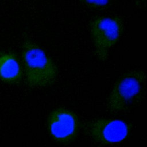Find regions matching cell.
Returning <instances> with one entry per match:
<instances>
[{
	"label": "cell",
	"instance_id": "obj_4",
	"mask_svg": "<svg viewBox=\"0 0 147 147\" xmlns=\"http://www.w3.org/2000/svg\"><path fill=\"white\" fill-rule=\"evenodd\" d=\"M131 125L118 119L99 118L88 122L86 133L94 141L113 144L125 140L131 130Z\"/></svg>",
	"mask_w": 147,
	"mask_h": 147
},
{
	"label": "cell",
	"instance_id": "obj_6",
	"mask_svg": "<svg viewBox=\"0 0 147 147\" xmlns=\"http://www.w3.org/2000/svg\"><path fill=\"white\" fill-rule=\"evenodd\" d=\"M22 76V69L16 55L13 53L0 54V80L14 84L20 82Z\"/></svg>",
	"mask_w": 147,
	"mask_h": 147
},
{
	"label": "cell",
	"instance_id": "obj_8",
	"mask_svg": "<svg viewBox=\"0 0 147 147\" xmlns=\"http://www.w3.org/2000/svg\"><path fill=\"white\" fill-rule=\"evenodd\" d=\"M137 5H141L145 3L146 0H134Z\"/></svg>",
	"mask_w": 147,
	"mask_h": 147
},
{
	"label": "cell",
	"instance_id": "obj_5",
	"mask_svg": "<svg viewBox=\"0 0 147 147\" xmlns=\"http://www.w3.org/2000/svg\"><path fill=\"white\" fill-rule=\"evenodd\" d=\"M47 126L50 136L56 142L67 144L77 137L80 127L78 115L71 110L59 107L53 109L47 118Z\"/></svg>",
	"mask_w": 147,
	"mask_h": 147
},
{
	"label": "cell",
	"instance_id": "obj_1",
	"mask_svg": "<svg viewBox=\"0 0 147 147\" xmlns=\"http://www.w3.org/2000/svg\"><path fill=\"white\" fill-rule=\"evenodd\" d=\"M22 57L26 83L29 87H45L56 81L57 67L37 44L29 40H25L22 44Z\"/></svg>",
	"mask_w": 147,
	"mask_h": 147
},
{
	"label": "cell",
	"instance_id": "obj_2",
	"mask_svg": "<svg viewBox=\"0 0 147 147\" xmlns=\"http://www.w3.org/2000/svg\"><path fill=\"white\" fill-rule=\"evenodd\" d=\"M146 74L142 70L129 71L114 83L107 99V107L111 112L127 110L138 102L145 91Z\"/></svg>",
	"mask_w": 147,
	"mask_h": 147
},
{
	"label": "cell",
	"instance_id": "obj_3",
	"mask_svg": "<svg viewBox=\"0 0 147 147\" xmlns=\"http://www.w3.org/2000/svg\"><path fill=\"white\" fill-rule=\"evenodd\" d=\"M124 29L123 22L118 16H100L93 19L90 31L95 54L100 61H105L110 49L120 39Z\"/></svg>",
	"mask_w": 147,
	"mask_h": 147
},
{
	"label": "cell",
	"instance_id": "obj_7",
	"mask_svg": "<svg viewBox=\"0 0 147 147\" xmlns=\"http://www.w3.org/2000/svg\"><path fill=\"white\" fill-rule=\"evenodd\" d=\"M82 3L92 8L102 7L107 5L110 0H80Z\"/></svg>",
	"mask_w": 147,
	"mask_h": 147
}]
</instances>
